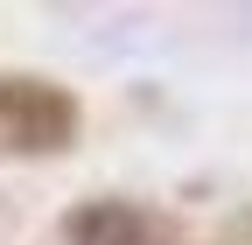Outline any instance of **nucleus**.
<instances>
[{
  "label": "nucleus",
  "mask_w": 252,
  "mask_h": 245,
  "mask_svg": "<svg viewBox=\"0 0 252 245\" xmlns=\"http://www.w3.org/2000/svg\"><path fill=\"white\" fill-rule=\"evenodd\" d=\"M84 133V105L70 84L0 70V147L7 154H63Z\"/></svg>",
  "instance_id": "nucleus-1"
},
{
  "label": "nucleus",
  "mask_w": 252,
  "mask_h": 245,
  "mask_svg": "<svg viewBox=\"0 0 252 245\" xmlns=\"http://www.w3.org/2000/svg\"><path fill=\"white\" fill-rule=\"evenodd\" d=\"M63 245H175V224L133 196H84L63 210Z\"/></svg>",
  "instance_id": "nucleus-2"
}]
</instances>
